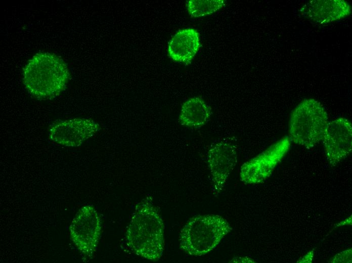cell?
Listing matches in <instances>:
<instances>
[{"instance_id": "obj_1", "label": "cell", "mask_w": 352, "mask_h": 263, "mask_svg": "<svg viewBox=\"0 0 352 263\" xmlns=\"http://www.w3.org/2000/svg\"><path fill=\"white\" fill-rule=\"evenodd\" d=\"M128 246L137 255L156 261L164 250V225L162 219L147 198L137 204L127 228Z\"/></svg>"}, {"instance_id": "obj_2", "label": "cell", "mask_w": 352, "mask_h": 263, "mask_svg": "<svg viewBox=\"0 0 352 263\" xmlns=\"http://www.w3.org/2000/svg\"><path fill=\"white\" fill-rule=\"evenodd\" d=\"M70 77L68 68L57 56L46 52L35 55L24 68L23 82L28 93L38 99L60 94Z\"/></svg>"}, {"instance_id": "obj_3", "label": "cell", "mask_w": 352, "mask_h": 263, "mask_svg": "<svg viewBox=\"0 0 352 263\" xmlns=\"http://www.w3.org/2000/svg\"><path fill=\"white\" fill-rule=\"evenodd\" d=\"M232 229L227 221L220 215H195L181 229L179 245L189 255L201 256L213 250Z\"/></svg>"}, {"instance_id": "obj_4", "label": "cell", "mask_w": 352, "mask_h": 263, "mask_svg": "<svg viewBox=\"0 0 352 263\" xmlns=\"http://www.w3.org/2000/svg\"><path fill=\"white\" fill-rule=\"evenodd\" d=\"M328 122V114L319 102L304 99L291 113L290 140L308 149L314 147L322 141Z\"/></svg>"}, {"instance_id": "obj_5", "label": "cell", "mask_w": 352, "mask_h": 263, "mask_svg": "<svg viewBox=\"0 0 352 263\" xmlns=\"http://www.w3.org/2000/svg\"><path fill=\"white\" fill-rule=\"evenodd\" d=\"M101 220L96 209L85 205L77 212L70 226V234L84 257L91 258L96 251L101 231Z\"/></svg>"}, {"instance_id": "obj_6", "label": "cell", "mask_w": 352, "mask_h": 263, "mask_svg": "<svg viewBox=\"0 0 352 263\" xmlns=\"http://www.w3.org/2000/svg\"><path fill=\"white\" fill-rule=\"evenodd\" d=\"M290 144V138L284 137L244 163L241 167V181L247 184H257L266 180L287 153Z\"/></svg>"}, {"instance_id": "obj_7", "label": "cell", "mask_w": 352, "mask_h": 263, "mask_svg": "<svg viewBox=\"0 0 352 263\" xmlns=\"http://www.w3.org/2000/svg\"><path fill=\"white\" fill-rule=\"evenodd\" d=\"M207 162L213 192L217 194L224 187L237 162L236 146L226 140L212 143L208 151Z\"/></svg>"}, {"instance_id": "obj_8", "label": "cell", "mask_w": 352, "mask_h": 263, "mask_svg": "<svg viewBox=\"0 0 352 263\" xmlns=\"http://www.w3.org/2000/svg\"><path fill=\"white\" fill-rule=\"evenodd\" d=\"M101 129L95 121L76 118L59 121L49 129L50 139L54 143L66 147H78L94 136Z\"/></svg>"}, {"instance_id": "obj_9", "label": "cell", "mask_w": 352, "mask_h": 263, "mask_svg": "<svg viewBox=\"0 0 352 263\" xmlns=\"http://www.w3.org/2000/svg\"><path fill=\"white\" fill-rule=\"evenodd\" d=\"M329 163L334 166L346 158L351 151L352 125L345 118L328 123L322 140Z\"/></svg>"}, {"instance_id": "obj_10", "label": "cell", "mask_w": 352, "mask_h": 263, "mask_svg": "<svg viewBox=\"0 0 352 263\" xmlns=\"http://www.w3.org/2000/svg\"><path fill=\"white\" fill-rule=\"evenodd\" d=\"M300 12L311 21L325 24L349 16L351 9L348 3L343 0H313L304 4Z\"/></svg>"}, {"instance_id": "obj_11", "label": "cell", "mask_w": 352, "mask_h": 263, "mask_svg": "<svg viewBox=\"0 0 352 263\" xmlns=\"http://www.w3.org/2000/svg\"><path fill=\"white\" fill-rule=\"evenodd\" d=\"M200 47L199 34L192 28L182 29L177 32L169 41L167 52L173 61L188 65L197 53Z\"/></svg>"}, {"instance_id": "obj_12", "label": "cell", "mask_w": 352, "mask_h": 263, "mask_svg": "<svg viewBox=\"0 0 352 263\" xmlns=\"http://www.w3.org/2000/svg\"><path fill=\"white\" fill-rule=\"evenodd\" d=\"M212 113L211 108L201 97H194L182 105L179 120L183 126L198 128L206 123Z\"/></svg>"}, {"instance_id": "obj_13", "label": "cell", "mask_w": 352, "mask_h": 263, "mask_svg": "<svg viewBox=\"0 0 352 263\" xmlns=\"http://www.w3.org/2000/svg\"><path fill=\"white\" fill-rule=\"evenodd\" d=\"M224 0H190L186 3L188 12L192 17L205 16L223 8Z\"/></svg>"}, {"instance_id": "obj_14", "label": "cell", "mask_w": 352, "mask_h": 263, "mask_svg": "<svg viewBox=\"0 0 352 263\" xmlns=\"http://www.w3.org/2000/svg\"><path fill=\"white\" fill-rule=\"evenodd\" d=\"M241 258L242 259L241 260L240 259H239L238 257H237V258H236V259L235 258V260L232 261V262H233V261L237 262L238 261H243V262H246L245 261H247L248 262H253L251 260H250L249 259H245V257H244V258L241 257Z\"/></svg>"}]
</instances>
